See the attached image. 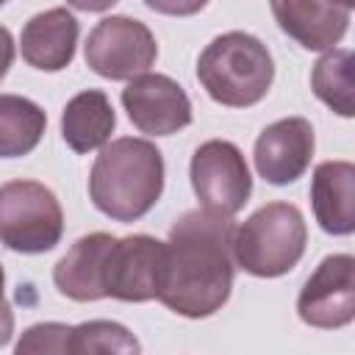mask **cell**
<instances>
[{"mask_svg": "<svg viewBox=\"0 0 355 355\" xmlns=\"http://www.w3.org/2000/svg\"><path fill=\"white\" fill-rule=\"evenodd\" d=\"M233 230L230 216L197 208L186 211L169 230L166 277L158 300L186 319L216 313L233 288Z\"/></svg>", "mask_w": 355, "mask_h": 355, "instance_id": "cell-1", "label": "cell"}, {"mask_svg": "<svg viewBox=\"0 0 355 355\" xmlns=\"http://www.w3.org/2000/svg\"><path fill=\"white\" fill-rule=\"evenodd\" d=\"M164 191V155L147 139L105 141L89 175L94 208L114 222H136L153 211Z\"/></svg>", "mask_w": 355, "mask_h": 355, "instance_id": "cell-2", "label": "cell"}, {"mask_svg": "<svg viewBox=\"0 0 355 355\" xmlns=\"http://www.w3.org/2000/svg\"><path fill=\"white\" fill-rule=\"evenodd\" d=\"M197 78L208 97L227 108H250L266 97L275 80L272 53L244 31L216 36L197 58Z\"/></svg>", "mask_w": 355, "mask_h": 355, "instance_id": "cell-3", "label": "cell"}, {"mask_svg": "<svg viewBox=\"0 0 355 355\" xmlns=\"http://www.w3.org/2000/svg\"><path fill=\"white\" fill-rule=\"evenodd\" d=\"M305 241L302 211L291 202H269L233 230V261L247 275L280 277L300 263Z\"/></svg>", "mask_w": 355, "mask_h": 355, "instance_id": "cell-4", "label": "cell"}, {"mask_svg": "<svg viewBox=\"0 0 355 355\" xmlns=\"http://www.w3.org/2000/svg\"><path fill=\"white\" fill-rule=\"evenodd\" d=\"M64 233L58 197L39 180H8L0 186V244L14 252H50Z\"/></svg>", "mask_w": 355, "mask_h": 355, "instance_id": "cell-5", "label": "cell"}, {"mask_svg": "<svg viewBox=\"0 0 355 355\" xmlns=\"http://www.w3.org/2000/svg\"><path fill=\"white\" fill-rule=\"evenodd\" d=\"M189 178L200 205L222 216H236L252 194L247 161L227 139L202 141L191 155Z\"/></svg>", "mask_w": 355, "mask_h": 355, "instance_id": "cell-6", "label": "cell"}, {"mask_svg": "<svg viewBox=\"0 0 355 355\" xmlns=\"http://www.w3.org/2000/svg\"><path fill=\"white\" fill-rule=\"evenodd\" d=\"M166 277V241L136 233L114 239L103 261V291L122 302L158 300Z\"/></svg>", "mask_w": 355, "mask_h": 355, "instance_id": "cell-7", "label": "cell"}, {"mask_svg": "<svg viewBox=\"0 0 355 355\" xmlns=\"http://www.w3.org/2000/svg\"><path fill=\"white\" fill-rule=\"evenodd\" d=\"M83 58L100 78L130 80L155 64L158 44L144 22L133 17H105L92 28Z\"/></svg>", "mask_w": 355, "mask_h": 355, "instance_id": "cell-8", "label": "cell"}, {"mask_svg": "<svg viewBox=\"0 0 355 355\" xmlns=\"http://www.w3.org/2000/svg\"><path fill=\"white\" fill-rule=\"evenodd\" d=\"M297 313L319 330H338L355 319V258L327 255L305 280L297 297Z\"/></svg>", "mask_w": 355, "mask_h": 355, "instance_id": "cell-9", "label": "cell"}, {"mask_svg": "<svg viewBox=\"0 0 355 355\" xmlns=\"http://www.w3.org/2000/svg\"><path fill=\"white\" fill-rule=\"evenodd\" d=\"M122 105L136 130L147 136H172L191 122L189 94L178 80L158 72H141L122 89Z\"/></svg>", "mask_w": 355, "mask_h": 355, "instance_id": "cell-10", "label": "cell"}, {"mask_svg": "<svg viewBox=\"0 0 355 355\" xmlns=\"http://www.w3.org/2000/svg\"><path fill=\"white\" fill-rule=\"evenodd\" d=\"M313 128L305 116H286L261 130L255 139V169L272 186H288L305 175L313 158Z\"/></svg>", "mask_w": 355, "mask_h": 355, "instance_id": "cell-11", "label": "cell"}, {"mask_svg": "<svg viewBox=\"0 0 355 355\" xmlns=\"http://www.w3.org/2000/svg\"><path fill=\"white\" fill-rule=\"evenodd\" d=\"M286 36L305 50H333L349 28V11L333 0H269Z\"/></svg>", "mask_w": 355, "mask_h": 355, "instance_id": "cell-12", "label": "cell"}, {"mask_svg": "<svg viewBox=\"0 0 355 355\" xmlns=\"http://www.w3.org/2000/svg\"><path fill=\"white\" fill-rule=\"evenodd\" d=\"M78 44V19L67 8H47L31 17L19 36L22 58L42 72H61L72 64Z\"/></svg>", "mask_w": 355, "mask_h": 355, "instance_id": "cell-13", "label": "cell"}, {"mask_svg": "<svg viewBox=\"0 0 355 355\" xmlns=\"http://www.w3.org/2000/svg\"><path fill=\"white\" fill-rule=\"evenodd\" d=\"M311 205L324 233L349 236L355 230V166L322 161L311 178Z\"/></svg>", "mask_w": 355, "mask_h": 355, "instance_id": "cell-14", "label": "cell"}, {"mask_svg": "<svg viewBox=\"0 0 355 355\" xmlns=\"http://www.w3.org/2000/svg\"><path fill=\"white\" fill-rule=\"evenodd\" d=\"M114 239L116 236H111V233L80 236L53 269L55 288L64 297L75 300V302L103 300L105 297V291H103V261H105V252H108Z\"/></svg>", "mask_w": 355, "mask_h": 355, "instance_id": "cell-15", "label": "cell"}, {"mask_svg": "<svg viewBox=\"0 0 355 355\" xmlns=\"http://www.w3.org/2000/svg\"><path fill=\"white\" fill-rule=\"evenodd\" d=\"M116 128V114L105 92L86 89L75 94L61 114V136L69 150L92 153L103 147Z\"/></svg>", "mask_w": 355, "mask_h": 355, "instance_id": "cell-16", "label": "cell"}, {"mask_svg": "<svg viewBox=\"0 0 355 355\" xmlns=\"http://www.w3.org/2000/svg\"><path fill=\"white\" fill-rule=\"evenodd\" d=\"M47 128L44 111L19 94H0V158H22L36 150Z\"/></svg>", "mask_w": 355, "mask_h": 355, "instance_id": "cell-17", "label": "cell"}, {"mask_svg": "<svg viewBox=\"0 0 355 355\" xmlns=\"http://www.w3.org/2000/svg\"><path fill=\"white\" fill-rule=\"evenodd\" d=\"M311 89L313 94L338 116L355 114L352 100V53L349 50H330L324 53L311 72Z\"/></svg>", "mask_w": 355, "mask_h": 355, "instance_id": "cell-18", "label": "cell"}, {"mask_svg": "<svg viewBox=\"0 0 355 355\" xmlns=\"http://www.w3.org/2000/svg\"><path fill=\"white\" fill-rule=\"evenodd\" d=\"M100 352L136 355V352H141V344L119 322L94 319V322H83V324L69 327L67 355H100Z\"/></svg>", "mask_w": 355, "mask_h": 355, "instance_id": "cell-19", "label": "cell"}, {"mask_svg": "<svg viewBox=\"0 0 355 355\" xmlns=\"http://www.w3.org/2000/svg\"><path fill=\"white\" fill-rule=\"evenodd\" d=\"M69 327L61 322H42L33 324L22 333L17 344V355H31V352H47V355H67V341H69Z\"/></svg>", "mask_w": 355, "mask_h": 355, "instance_id": "cell-20", "label": "cell"}, {"mask_svg": "<svg viewBox=\"0 0 355 355\" xmlns=\"http://www.w3.org/2000/svg\"><path fill=\"white\" fill-rule=\"evenodd\" d=\"M147 8L166 17H191L208 6V0H144Z\"/></svg>", "mask_w": 355, "mask_h": 355, "instance_id": "cell-21", "label": "cell"}, {"mask_svg": "<svg viewBox=\"0 0 355 355\" xmlns=\"http://www.w3.org/2000/svg\"><path fill=\"white\" fill-rule=\"evenodd\" d=\"M3 283H6V272L0 266V347H6L11 341V333H14V313H11V305L3 294Z\"/></svg>", "mask_w": 355, "mask_h": 355, "instance_id": "cell-22", "label": "cell"}, {"mask_svg": "<svg viewBox=\"0 0 355 355\" xmlns=\"http://www.w3.org/2000/svg\"><path fill=\"white\" fill-rule=\"evenodd\" d=\"M11 64H14V39H11V31L0 25V80L8 75Z\"/></svg>", "mask_w": 355, "mask_h": 355, "instance_id": "cell-23", "label": "cell"}, {"mask_svg": "<svg viewBox=\"0 0 355 355\" xmlns=\"http://www.w3.org/2000/svg\"><path fill=\"white\" fill-rule=\"evenodd\" d=\"M114 3H119V0H67V6H72L78 11H105Z\"/></svg>", "mask_w": 355, "mask_h": 355, "instance_id": "cell-24", "label": "cell"}, {"mask_svg": "<svg viewBox=\"0 0 355 355\" xmlns=\"http://www.w3.org/2000/svg\"><path fill=\"white\" fill-rule=\"evenodd\" d=\"M333 3H338V6H341V8H347V11L355 6V0H333Z\"/></svg>", "mask_w": 355, "mask_h": 355, "instance_id": "cell-25", "label": "cell"}, {"mask_svg": "<svg viewBox=\"0 0 355 355\" xmlns=\"http://www.w3.org/2000/svg\"><path fill=\"white\" fill-rule=\"evenodd\" d=\"M3 3H8V0H0V6H3Z\"/></svg>", "mask_w": 355, "mask_h": 355, "instance_id": "cell-26", "label": "cell"}]
</instances>
